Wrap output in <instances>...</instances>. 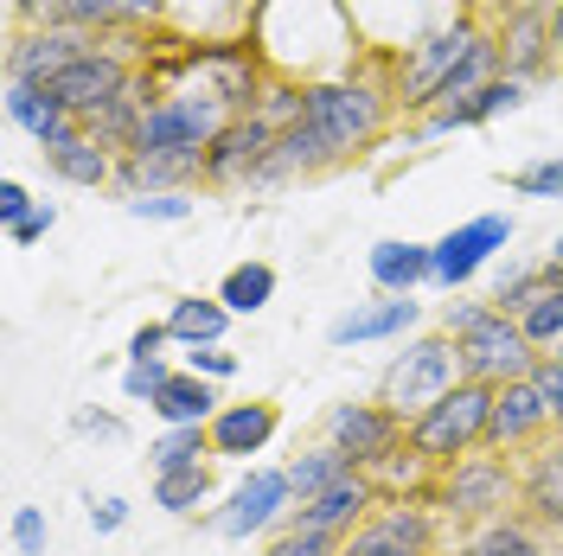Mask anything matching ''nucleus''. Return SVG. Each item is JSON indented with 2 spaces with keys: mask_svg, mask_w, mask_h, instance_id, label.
Returning <instances> with one entry per match:
<instances>
[{
  "mask_svg": "<svg viewBox=\"0 0 563 556\" xmlns=\"http://www.w3.org/2000/svg\"><path fill=\"white\" fill-rule=\"evenodd\" d=\"M385 77L404 115H429V109L487 90L493 77H506V70H499V38L474 13H461L455 26H442L435 38L410 45L404 58H385Z\"/></svg>",
  "mask_w": 563,
  "mask_h": 556,
  "instance_id": "obj_1",
  "label": "nucleus"
},
{
  "mask_svg": "<svg viewBox=\"0 0 563 556\" xmlns=\"http://www.w3.org/2000/svg\"><path fill=\"white\" fill-rule=\"evenodd\" d=\"M167 378H174V365H167V358H154V365H122V397L154 410V397L167 390Z\"/></svg>",
  "mask_w": 563,
  "mask_h": 556,
  "instance_id": "obj_38",
  "label": "nucleus"
},
{
  "mask_svg": "<svg viewBox=\"0 0 563 556\" xmlns=\"http://www.w3.org/2000/svg\"><path fill=\"white\" fill-rule=\"evenodd\" d=\"M52 224H58V205H52V199H38V205L26 211L13 231H7V244H13V249H33V244H45V237H52Z\"/></svg>",
  "mask_w": 563,
  "mask_h": 556,
  "instance_id": "obj_41",
  "label": "nucleus"
},
{
  "mask_svg": "<svg viewBox=\"0 0 563 556\" xmlns=\"http://www.w3.org/2000/svg\"><path fill=\"white\" fill-rule=\"evenodd\" d=\"M282 429V410L269 397H250V403H224L218 416L206 422L211 435V460H250V454H263L276 442Z\"/></svg>",
  "mask_w": 563,
  "mask_h": 556,
  "instance_id": "obj_17",
  "label": "nucleus"
},
{
  "mask_svg": "<svg viewBox=\"0 0 563 556\" xmlns=\"http://www.w3.org/2000/svg\"><path fill=\"white\" fill-rule=\"evenodd\" d=\"M122 524H129V499H115V492H109V499L90 505V531H97V537H115Z\"/></svg>",
  "mask_w": 563,
  "mask_h": 556,
  "instance_id": "obj_45",
  "label": "nucleus"
},
{
  "mask_svg": "<svg viewBox=\"0 0 563 556\" xmlns=\"http://www.w3.org/2000/svg\"><path fill=\"white\" fill-rule=\"evenodd\" d=\"M263 556H346V537H327V531H308V524H282L263 537Z\"/></svg>",
  "mask_w": 563,
  "mask_h": 556,
  "instance_id": "obj_34",
  "label": "nucleus"
},
{
  "mask_svg": "<svg viewBox=\"0 0 563 556\" xmlns=\"http://www.w3.org/2000/svg\"><path fill=\"white\" fill-rule=\"evenodd\" d=\"M519 480H526V519L563 537V435H551L544 448H531L519 460Z\"/></svg>",
  "mask_w": 563,
  "mask_h": 556,
  "instance_id": "obj_23",
  "label": "nucleus"
},
{
  "mask_svg": "<svg viewBox=\"0 0 563 556\" xmlns=\"http://www.w3.org/2000/svg\"><path fill=\"white\" fill-rule=\"evenodd\" d=\"M493 38H499V70L519 77V84H531V77H544V70L558 65V45H551V0H544V7H512V13L493 26Z\"/></svg>",
  "mask_w": 563,
  "mask_h": 556,
  "instance_id": "obj_15",
  "label": "nucleus"
},
{
  "mask_svg": "<svg viewBox=\"0 0 563 556\" xmlns=\"http://www.w3.org/2000/svg\"><path fill=\"white\" fill-rule=\"evenodd\" d=\"M320 442H333L358 474H372L378 460H390V454L410 442V422L397 416V410H385L378 397L372 403H333L320 416Z\"/></svg>",
  "mask_w": 563,
  "mask_h": 556,
  "instance_id": "obj_9",
  "label": "nucleus"
},
{
  "mask_svg": "<svg viewBox=\"0 0 563 556\" xmlns=\"http://www.w3.org/2000/svg\"><path fill=\"white\" fill-rule=\"evenodd\" d=\"M199 186H206V154H122L109 192H122L129 205L147 192H199Z\"/></svg>",
  "mask_w": 563,
  "mask_h": 556,
  "instance_id": "obj_16",
  "label": "nucleus"
},
{
  "mask_svg": "<svg viewBox=\"0 0 563 556\" xmlns=\"http://www.w3.org/2000/svg\"><path fill=\"white\" fill-rule=\"evenodd\" d=\"M0 103H7V122L33 141L38 154L77 135V115L52 97V84H20V77H7V97H0Z\"/></svg>",
  "mask_w": 563,
  "mask_h": 556,
  "instance_id": "obj_19",
  "label": "nucleus"
},
{
  "mask_svg": "<svg viewBox=\"0 0 563 556\" xmlns=\"http://www.w3.org/2000/svg\"><path fill=\"white\" fill-rule=\"evenodd\" d=\"M531 383H538V397H544L551 422L563 429V358H558V352H544V358L531 365Z\"/></svg>",
  "mask_w": 563,
  "mask_h": 556,
  "instance_id": "obj_40",
  "label": "nucleus"
},
{
  "mask_svg": "<svg viewBox=\"0 0 563 556\" xmlns=\"http://www.w3.org/2000/svg\"><path fill=\"white\" fill-rule=\"evenodd\" d=\"M211 460V435L206 429H161L147 442V467L154 474H179V467H206Z\"/></svg>",
  "mask_w": 563,
  "mask_h": 556,
  "instance_id": "obj_32",
  "label": "nucleus"
},
{
  "mask_svg": "<svg viewBox=\"0 0 563 556\" xmlns=\"http://www.w3.org/2000/svg\"><path fill=\"white\" fill-rule=\"evenodd\" d=\"M422 333V301L417 294H372V301H352L333 326H327V346H385V340H410Z\"/></svg>",
  "mask_w": 563,
  "mask_h": 556,
  "instance_id": "obj_14",
  "label": "nucleus"
},
{
  "mask_svg": "<svg viewBox=\"0 0 563 556\" xmlns=\"http://www.w3.org/2000/svg\"><path fill=\"white\" fill-rule=\"evenodd\" d=\"M295 519V487H288V467H250L238 487L224 492L206 512V524L224 544H250V537H269Z\"/></svg>",
  "mask_w": 563,
  "mask_h": 556,
  "instance_id": "obj_7",
  "label": "nucleus"
},
{
  "mask_svg": "<svg viewBox=\"0 0 563 556\" xmlns=\"http://www.w3.org/2000/svg\"><path fill=\"white\" fill-rule=\"evenodd\" d=\"M506 186H512L519 199H563V147H558V154L526 160L519 174H506Z\"/></svg>",
  "mask_w": 563,
  "mask_h": 556,
  "instance_id": "obj_35",
  "label": "nucleus"
},
{
  "mask_svg": "<svg viewBox=\"0 0 563 556\" xmlns=\"http://www.w3.org/2000/svg\"><path fill=\"white\" fill-rule=\"evenodd\" d=\"M558 358H563V346H558Z\"/></svg>",
  "mask_w": 563,
  "mask_h": 556,
  "instance_id": "obj_49",
  "label": "nucleus"
},
{
  "mask_svg": "<svg viewBox=\"0 0 563 556\" xmlns=\"http://www.w3.org/2000/svg\"><path fill=\"white\" fill-rule=\"evenodd\" d=\"M365 276L378 294H417L435 276V256H429V244H410V237H378L365 249Z\"/></svg>",
  "mask_w": 563,
  "mask_h": 556,
  "instance_id": "obj_22",
  "label": "nucleus"
},
{
  "mask_svg": "<svg viewBox=\"0 0 563 556\" xmlns=\"http://www.w3.org/2000/svg\"><path fill=\"white\" fill-rule=\"evenodd\" d=\"M429 505H435L449 524H461V531L493 524V519H512V512H526L519 460L499 454V448L461 454L455 467H442V480H435V492H429Z\"/></svg>",
  "mask_w": 563,
  "mask_h": 556,
  "instance_id": "obj_4",
  "label": "nucleus"
},
{
  "mask_svg": "<svg viewBox=\"0 0 563 556\" xmlns=\"http://www.w3.org/2000/svg\"><path fill=\"white\" fill-rule=\"evenodd\" d=\"M487 422H493V383L461 378L449 397H435L422 416H410V448L435 467H455L461 454L487 448Z\"/></svg>",
  "mask_w": 563,
  "mask_h": 556,
  "instance_id": "obj_6",
  "label": "nucleus"
},
{
  "mask_svg": "<svg viewBox=\"0 0 563 556\" xmlns=\"http://www.w3.org/2000/svg\"><path fill=\"white\" fill-rule=\"evenodd\" d=\"M551 45H558V58H563V0H551Z\"/></svg>",
  "mask_w": 563,
  "mask_h": 556,
  "instance_id": "obj_47",
  "label": "nucleus"
},
{
  "mask_svg": "<svg viewBox=\"0 0 563 556\" xmlns=\"http://www.w3.org/2000/svg\"><path fill=\"white\" fill-rule=\"evenodd\" d=\"M378 499H385V492L372 487V474H352V480H340L333 492H320V499H308V505H295V519L288 524H308V531H327V537H352L358 524L378 512Z\"/></svg>",
  "mask_w": 563,
  "mask_h": 556,
  "instance_id": "obj_20",
  "label": "nucleus"
},
{
  "mask_svg": "<svg viewBox=\"0 0 563 556\" xmlns=\"http://www.w3.org/2000/svg\"><path fill=\"white\" fill-rule=\"evenodd\" d=\"M218 499V480H211V460L206 467H179V474H154V505L174 512V519H192Z\"/></svg>",
  "mask_w": 563,
  "mask_h": 556,
  "instance_id": "obj_30",
  "label": "nucleus"
},
{
  "mask_svg": "<svg viewBox=\"0 0 563 556\" xmlns=\"http://www.w3.org/2000/svg\"><path fill=\"white\" fill-rule=\"evenodd\" d=\"M455 383H461V352H455V340H449L442 326H429V333L397 340L390 365L378 371V403L410 422V416H422L435 397H449Z\"/></svg>",
  "mask_w": 563,
  "mask_h": 556,
  "instance_id": "obj_5",
  "label": "nucleus"
},
{
  "mask_svg": "<svg viewBox=\"0 0 563 556\" xmlns=\"http://www.w3.org/2000/svg\"><path fill=\"white\" fill-rule=\"evenodd\" d=\"M358 467H352L346 454L333 448V442H314V448H301L295 460H288V487H295V505H308V499H320V492H333L340 480H352Z\"/></svg>",
  "mask_w": 563,
  "mask_h": 556,
  "instance_id": "obj_27",
  "label": "nucleus"
},
{
  "mask_svg": "<svg viewBox=\"0 0 563 556\" xmlns=\"http://www.w3.org/2000/svg\"><path fill=\"white\" fill-rule=\"evenodd\" d=\"M45 174L65 179V186H84V192H103V186H115V154H109V147H97V141L77 129L70 141L45 147Z\"/></svg>",
  "mask_w": 563,
  "mask_h": 556,
  "instance_id": "obj_25",
  "label": "nucleus"
},
{
  "mask_svg": "<svg viewBox=\"0 0 563 556\" xmlns=\"http://www.w3.org/2000/svg\"><path fill=\"white\" fill-rule=\"evenodd\" d=\"M551 435H563L551 410H544V397H538V383L531 378H512L493 390V422H487V448L512 454V460H526L531 448H544Z\"/></svg>",
  "mask_w": 563,
  "mask_h": 556,
  "instance_id": "obj_12",
  "label": "nucleus"
},
{
  "mask_svg": "<svg viewBox=\"0 0 563 556\" xmlns=\"http://www.w3.org/2000/svg\"><path fill=\"white\" fill-rule=\"evenodd\" d=\"M558 551H563V537H551V531L538 519H526V512H512V519L461 531L449 556H558Z\"/></svg>",
  "mask_w": 563,
  "mask_h": 556,
  "instance_id": "obj_21",
  "label": "nucleus"
},
{
  "mask_svg": "<svg viewBox=\"0 0 563 556\" xmlns=\"http://www.w3.org/2000/svg\"><path fill=\"white\" fill-rule=\"evenodd\" d=\"M544 281H551V263H512V256H506V269L493 276V294H487V301H493L499 313H512V320H519Z\"/></svg>",
  "mask_w": 563,
  "mask_h": 556,
  "instance_id": "obj_33",
  "label": "nucleus"
},
{
  "mask_svg": "<svg viewBox=\"0 0 563 556\" xmlns=\"http://www.w3.org/2000/svg\"><path fill=\"white\" fill-rule=\"evenodd\" d=\"M211 294L231 308V320H250V313H263L276 301V269H269V263H231Z\"/></svg>",
  "mask_w": 563,
  "mask_h": 556,
  "instance_id": "obj_29",
  "label": "nucleus"
},
{
  "mask_svg": "<svg viewBox=\"0 0 563 556\" xmlns=\"http://www.w3.org/2000/svg\"><path fill=\"white\" fill-rule=\"evenodd\" d=\"M7 537H13V556H45V544H52V524H45V512H38V505H13Z\"/></svg>",
  "mask_w": 563,
  "mask_h": 556,
  "instance_id": "obj_37",
  "label": "nucleus"
},
{
  "mask_svg": "<svg viewBox=\"0 0 563 556\" xmlns=\"http://www.w3.org/2000/svg\"><path fill=\"white\" fill-rule=\"evenodd\" d=\"M531 84L519 77H493L487 90H474V97H461V103H442L429 109L417 122V141H435V135H455V129H487L493 115H512V109H526Z\"/></svg>",
  "mask_w": 563,
  "mask_h": 556,
  "instance_id": "obj_18",
  "label": "nucleus"
},
{
  "mask_svg": "<svg viewBox=\"0 0 563 556\" xmlns=\"http://www.w3.org/2000/svg\"><path fill=\"white\" fill-rule=\"evenodd\" d=\"M103 33H84V26H13L7 33V77L20 84H52L58 70H70L84 52H97Z\"/></svg>",
  "mask_w": 563,
  "mask_h": 556,
  "instance_id": "obj_11",
  "label": "nucleus"
},
{
  "mask_svg": "<svg viewBox=\"0 0 563 556\" xmlns=\"http://www.w3.org/2000/svg\"><path fill=\"white\" fill-rule=\"evenodd\" d=\"M435 480H442V467H435V460H422L410 442L390 454V460H378V467H372V487L385 492V499H429V492H435Z\"/></svg>",
  "mask_w": 563,
  "mask_h": 556,
  "instance_id": "obj_28",
  "label": "nucleus"
},
{
  "mask_svg": "<svg viewBox=\"0 0 563 556\" xmlns=\"http://www.w3.org/2000/svg\"><path fill=\"white\" fill-rule=\"evenodd\" d=\"M70 0H7V20L13 26H65Z\"/></svg>",
  "mask_w": 563,
  "mask_h": 556,
  "instance_id": "obj_42",
  "label": "nucleus"
},
{
  "mask_svg": "<svg viewBox=\"0 0 563 556\" xmlns=\"http://www.w3.org/2000/svg\"><path fill=\"white\" fill-rule=\"evenodd\" d=\"M558 556H563V551H558Z\"/></svg>",
  "mask_w": 563,
  "mask_h": 556,
  "instance_id": "obj_50",
  "label": "nucleus"
},
{
  "mask_svg": "<svg viewBox=\"0 0 563 556\" xmlns=\"http://www.w3.org/2000/svg\"><path fill=\"white\" fill-rule=\"evenodd\" d=\"M122 211L141 218V224H186L199 211V192H147V199H129Z\"/></svg>",
  "mask_w": 563,
  "mask_h": 556,
  "instance_id": "obj_36",
  "label": "nucleus"
},
{
  "mask_svg": "<svg viewBox=\"0 0 563 556\" xmlns=\"http://www.w3.org/2000/svg\"><path fill=\"white\" fill-rule=\"evenodd\" d=\"M519 326H526V340L538 352H558L563 346V276L551 269V281L531 294V308L519 313Z\"/></svg>",
  "mask_w": 563,
  "mask_h": 556,
  "instance_id": "obj_31",
  "label": "nucleus"
},
{
  "mask_svg": "<svg viewBox=\"0 0 563 556\" xmlns=\"http://www.w3.org/2000/svg\"><path fill=\"white\" fill-rule=\"evenodd\" d=\"M218 410H224L218 383L192 378V371H174V378H167V390L154 397V422H161V429H206Z\"/></svg>",
  "mask_w": 563,
  "mask_h": 556,
  "instance_id": "obj_24",
  "label": "nucleus"
},
{
  "mask_svg": "<svg viewBox=\"0 0 563 556\" xmlns=\"http://www.w3.org/2000/svg\"><path fill=\"white\" fill-rule=\"evenodd\" d=\"M167 346H174L167 320H147V326H135V333H129V365H154Z\"/></svg>",
  "mask_w": 563,
  "mask_h": 556,
  "instance_id": "obj_43",
  "label": "nucleus"
},
{
  "mask_svg": "<svg viewBox=\"0 0 563 556\" xmlns=\"http://www.w3.org/2000/svg\"><path fill=\"white\" fill-rule=\"evenodd\" d=\"M77 429H84V435H97V442H129L122 416H109V410H77Z\"/></svg>",
  "mask_w": 563,
  "mask_h": 556,
  "instance_id": "obj_46",
  "label": "nucleus"
},
{
  "mask_svg": "<svg viewBox=\"0 0 563 556\" xmlns=\"http://www.w3.org/2000/svg\"><path fill=\"white\" fill-rule=\"evenodd\" d=\"M390 115H397V97H390V77H385V58H365L358 70L346 77H320L308 84V109H301V129L314 141L320 167H346L358 154H372L385 141Z\"/></svg>",
  "mask_w": 563,
  "mask_h": 556,
  "instance_id": "obj_2",
  "label": "nucleus"
},
{
  "mask_svg": "<svg viewBox=\"0 0 563 556\" xmlns=\"http://www.w3.org/2000/svg\"><path fill=\"white\" fill-rule=\"evenodd\" d=\"M179 371L224 383V378H238V371H244V358H238L231 346H186V365H179Z\"/></svg>",
  "mask_w": 563,
  "mask_h": 556,
  "instance_id": "obj_39",
  "label": "nucleus"
},
{
  "mask_svg": "<svg viewBox=\"0 0 563 556\" xmlns=\"http://www.w3.org/2000/svg\"><path fill=\"white\" fill-rule=\"evenodd\" d=\"M544 263H551V269H558V276H563V237H558V244H551V256H544Z\"/></svg>",
  "mask_w": 563,
  "mask_h": 556,
  "instance_id": "obj_48",
  "label": "nucleus"
},
{
  "mask_svg": "<svg viewBox=\"0 0 563 556\" xmlns=\"http://www.w3.org/2000/svg\"><path fill=\"white\" fill-rule=\"evenodd\" d=\"M161 320H167L174 346H224V333H231V308L218 294H179Z\"/></svg>",
  "mask_w": 563,
  "mask_h": 556,
  "instance_id": "obj_26",
  "label": "nucleus"
},
{
  "mask_svg": "<svg viewBox=\"0 0 563 556\" xmlns=\"http://www.w3.org/2000/svg\"><path fill=\"white\" fill-rule=\"evenodd\" d=\"M512 211H481V218H467V224H455V231H442L435 244H429V256H435V276H429V288H449V294H461L467 281L487 269L499 249L512 244Z\"/></svg>",
  "mask_w": 563,
  "mask_h": 556,
  "instance_id": "obj_10",
  "label": "nucleus"
},
{
  "mask_svg": "<svg viewBox=\"0 0 563 556\" xmlns=\"http://www.w3.org/2000/svg\"><path fill=\"white\" fill-rule=\"evenodd\" d=\"M442 512L429 499H378V512L346 537V556H442Z\"/></svg>",
  "mask_w": 563,
  "mask_h": 556,
  "instance_id": "obj_8",
  "label": "nucleus"
},
{
  "mask_svg": "<svg viewBox=\"0 0 563 556\" xmlns=\"http://www.w3.org/2000/svg\"><path fill=\"white\" fill-rule=\"evenodd\" d=\"M33 205H38V199L26 192V179H0V224H7V231H13Z\"/></svg>",
  "mask_w": 563,
  "mask_h": 556,
  "instance_id": "obj_44",
  "label": "nucleus"
},
{
  "mask_svg": "<svg viewBox=\"0 0 563 556\" xmlns=\"http://www.w3.org/2000/svg\"><path fill=\"white\" fill-rule=\"evenodd\" d=\"M269 154H276V129L263 115H238L206 154V192H250Z\"/></svg>",
  "mask_w": 563,
  "mask_h": 556,
  "instance_id": "obj_13",
  "label": "nucleus"
},
{
  "mask_svg": "<svg viewBox=\"0 0 563 556\" xmlns=\"http://www.w3.org/2000/svg\"><path fill=\"white\" fill-rule=\"evenodd\" d=\"M449 340H455L461 352V378H474V383H512V378H531V365L544 358V352L526 340V326L512 320V313H499L493 301H449L442 308V320H435Z\"/></svg>",
  "mask_w": 563,
  "mask_h": 556,
  "instance_id": "obj_3",
  "label": "nucleus"
}]
</instances>
